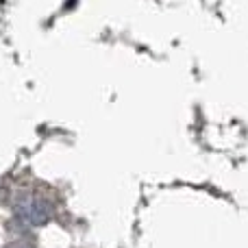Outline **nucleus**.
I'll return each mask as SVG.
<instances>
[{
    "instance_id": "f03ea898",
    "label": "nucleus",
    "mask_w": 248,
    "mask_h": 248,
    "mask_svg": "<svg viewBox=\"0 0 248 248\" xmlns=\"http://www.w3.org/2000/svg\"><path fill=\"white\" fill-rule=\"evenodd\" d=\"M7 248H35V246L31 244V242H22L20 240V242H13V244H9Z\"/></svg>"
},
{
    "instance_id": "f257e3e1",
    "label": "nucleus",
    "mask_w": 248,
    "mask_h": 248,
    "mask_svg": "<svg viewBox=\"0 0 248 248\" xmlns=\"http://www.w3.org/2000/svg\"><path fill=\"white\" fill-rule=\"evenodd\" d=\"M13 214H16V218L20 222L31 224V227H42V224L50 222V218L55 216V207L44 196L24 194V196H20L13 202Z\"/></svg>"
}]
</instances>
